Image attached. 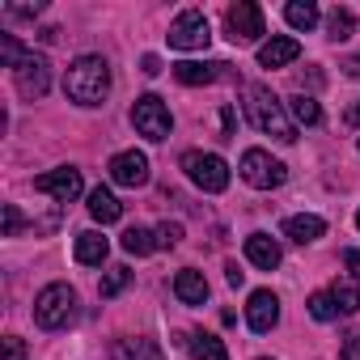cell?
Masks as SVG:
<instances>
[{"label":"cell","mask_w":360,"mask_h":360,"mask_svg":"<svg viewBox=\"0 0 360 360\" xmlns=\"http://www.w3.org/2000/svg\"><path fill=\"white\" fill-rule=\"evenodd\" d=\"M178 242H183V225H178V221H174V225H169V221H165V225H157V246H165V250H169V246H178Z\"/></svg>","instance_id":"30"},{"label":"cell","mask_w":360,"mask_h":360,"mask_svg":"<svg viewBox=\"0 0 360 360\" xmlns=\"http://www.w3.org/2000/svg\"><path fill=\"white\" fill-rule=\"evenodd\" d=\"M106 250H110V242H106L102 233H94V229H85V233H77V246H72V255H77V263H85V267H98V263L106 259Z\"/></svg>","instance_id":"18"},{"label":"cell","mask_w":360,"mask_h":360,"mask_svg":"<svg viewBox=\"0 0 360 360\" xmlns=\"http://www.w3.org/2000/svg\"><path fill=\"white\" fill-rule=\"evenodd\" d=\"M187 352H191V360H229L225 343H221L217 335H208V330L187 335Z\"/></svg>","instance_id":"21"},{"label":"cell","mask_w":360,"mask_h":360,"mask_svg":"<svg viewBox=\"0 0 360 360\" xmlns=\"http://www.w3.org/2000/svg\"><path fill=\"white\" fill-rule=\"evenodd\" d=\"M301 56V43L292 39V34H276V39H267L263 47H259V68H284V64H292Z\"/></svg>","instance_id":"13"},{"label":"cell","mask_w":360,"mask_h":360,"mask_svg":"<svg viewBox=\"0 0 360 360\" xmlns=\"http://www.w3.org/2000/svg\"><path fill=\"white\" fill-rule=\"evenodd\" d=\"M330 297H335V309H339L343 318H352V314L360 309V292H356V284H335Z\"/></svg>","instance_id":"26"},{"label":"cell","mask_w":360,"mask_h":360,"mask_svg":"<svg viewBox=\"0 0 360 360\" xmlns=\"http://www.w3.org/2000/svg\"><path fill=\"white\" fill-rule=\"evenodd\" d=\"M115 360H165V356H161V347H157L153 339H144V335H127V339L115 343Z\"/></svg>","instance_id":"19"},{"label":"cell","mask_w":360,"mask_h":360,"mask_svg":"<svg viewBox=\"0 0 360 360\" xmlns=\"http://www.w3.org/2000/svg\"><path fill=\"white\" fill-rule=\"evenodd\" d=\"M246 259H250L259 271H276V267H280V242L267 238V233H250V238H246Z\"/></svg>","instance_id":"15"},{"label":"cell","mask_w":360,"mask_h":360,"mask_svg":"<svg viewBox=\"0 0 360 360\" xmlns=\"http://www.w3.org/2000/svg\"><path fill=\"white\" fill-rule=\"evenodd\" d=\"M356 229H360V212H356Z\"/></svg>","instance_id":"41"},{"label":"cell","mask_w":360,"mask_h":360,"mask_svg":"<svg viewBox=\"0 0 360 360\" xmlns=\"http://www.w3.org/2000/svg\"><path fill=\"white\" fill-rule=\"evenodd\" d=\"M288 110H292V119L297 123H305V127H314V123H322V106L309 98V94H297L292 102H288Z\"/></svg>","instance_id":"25"},{"label":"cell","mask_w":360,"mask_h":360,"mask_svg":"<svg viewBox=\"0 0 360 360\" xmlns=\"http://www.w3.org/2000/svg\"><path fill=\"white\" fill-rule=\"evenodd\" d=\"M106 169H110V183H119V187H144L148 183V157L136 153V148L115 153Z\"/></svg>","instance_id":"11"},{"label":"cell","mask_w":360,"mask_h":360,"mask_svg":"<svg viewBox=\"0 0 360 360\" xmlns=\"http://www.w3.org/2000/svg\"><path fill=\"white\" fill-rule=\"evenodd\" d=\"M343 263H347V271L360 280V250H343Z\"/></svg>","instance_id":"35"},{"label":"cell","mask_w":360,"mask_h":360,"mask_svg":"<svg viewBox=\"0 0 360 360\" xmlns=\"http://www.w3.org/2000/svg\"><path fill=\"white\" fill-rule=\"evenodd\" d=\"M352 123L360 127V98H356V106H352Z\"/></svg>","instance_id":"40"},{"label":"cell","mask_w":360,"mask_h":360,"mask_svg":"<svg viewBox=\"0 0 360 360\" xmlns=\"http://www.w3.org/2000/svg\"><path fill=\"white\" fill-rule=\"evenodd\" d=\"M131 123H136V131H140L144 140H169V127H174L169 106H165L157 94L136 98V106H131Z\"/></svg>","instance_id":"7"},{"label":"cell","mask_w":360,"mask_h":360,"mask_svg":"<svg viewBox=\"0 0 360 360\" xmlns=\"http://www.w3.org/2000/svg\"><path fill=\"white\" fill-rule=\"evenodd\" d=\"M22 356H26V343H22L18 335H9V339H5V360H22Z\"/></svg>","instance_id":"34"},{"label":"cell","mask_w":360,"mask_h":360,"mask_svg":"<svg viewBox=\"0 0 360 360\" xmlns=\"http://www.w3.org/2000/svg\"><path fill=\"white\" fill-rule=\"evenodd\" d=\"M225 26H229V39H233V43H259V39L267 34V26H263V9L250 5V0H238V5H229Z\"/></svg>","instance_id":"8"},{"label":"cell","mask_w":360,"mask_h":360,"mask_svg":"<svg viewBox=\"0 0 360 360\" xmlns=\"http://www.w3.org/2000/svg\"><path fill=\"white\" fill-rule=\"evenodd\" d=\"M242 178H246L255 191H276V187H284L288 169H284V161H276L267 148H246V153H242Z\"/></svg>","instance_id":"6"},{"label":"cell","mask_w":360,"mask_h":360,"mask_svg":"<svg viewBox=\"0 0 360 360\" xmlns=\"http://www.w3.org/2000/svg\"><path fill=\"white\" fill-rule=\"evenodd\" d=\"M64 94L77 106H102V98L110 94V64L102 56H81L72 60L68 77H64Z\"/></svg>","instance_id":"2"},{"label":"cell","mask_w":360,"mask_h":360,"mask_svg":"<svg viewBox=\"0 0 360 360\" xmlns=\"http://www.w3.org/2000/svg\"><path fill=\"white\" fill-rule=\"evenodd\" d=\"M127 284H131V271H127V267H110V271L102 276V288H98V292H102V297H119Z\"/></svg>","instance_id":"27"},{"label":"cell","mask_w":360,"mask_h":360,"mask_svg":"<svg viewBox=\"0 0 360 360\" xmlns=\"http://www.w3.org/2000/svg\"><path fill=\"white\" fill-rule=\"evenodd\" d=\"M246 322H250V330H255V335H267V330L280 322V301H276V292H271V288L250 292V301H246Z\"/></svg>","instance_id":"12"},{"label":"cell","mask_w":360,"mask_h":360,"mask_svg":"<svg viewBox=\"0 0 360 360\" xmlns=\"http://www.w3.org/2000/svg\"><path fill=\"white\" fill-rule=\"evenodd\" d=\"M322 233H326V221H322V217H314V212H301V217H288V221H284V238H288V242H297V246L318 242Z\"/></svg>","instance_id":"17"},{"label":"cell","mask_w":360,"mask_h":360,"mask_svg":"<svg viewBox=\"0 0 360 360\" xmlns=\"http://www.w3.org/2000/svg\"><path fill=\"white\" fill-rule=\"evenodd\" d=\"M343 72H347V77H356V81H360V56H352V60H343Z\"/></svg>","instance_id":"39"},{"label":"cell","mask_w":360,"mask_h":360,"mask_svg":"<svg viewBox=\"0 0 360 360\" xmlns=\"http://www.w3.org/2000/svg\"><path fill=\"white\" fill-rule=\"evenodd\" d=\"M5 13H9V18H39V13H43V5H39V0H34V5H9Z\"/></svg>","instance_id":"33"},{"label":"cell","mask_w":360,"mask_h":360,"mask_svg":"<svg viewBox=\"0 0 360 360\" xmlns=\"http://www.w3.org/2000/svg\"><path fill=\"white\" fill-rule=\"evenodd\" d=\"M263 360H267V356H263Z\"/></svg>","instance_id":"42"},{"label":"cell","mask_w":360,"mask_h":360,"mask_svg":"<svg viewBox=\"0 0 360 360\" xmlns=\"http://www.w3.org/2000/svg\"><path fill=\"white\" fill-rule=\"evenodd\" d=\"M284 18H288V26H292V30H314L322 13H318L314 0H288V5H284Z\"/></svg>","instance_id":"22"},{"label":"cell","mask_w":360,"mask_h":360,"mask_svg":"<svg viewBox=\"0 0 360 360\" xmlns=\"http://www.w3.org/2000/svg\"><path fill=\"white\" fill-rule=\"evenodd\" d=\"M26 60V51H22V43L13 39V34H0V64L5 68H18Z\"/></svg>","instance_id":"29"},{"label":"cell","mask_w":360,"mask_h":360,"mask_svg":"<svg viewBox=\"0 0 360 360\" xmlns=\"http://www.w3.org/2000/svg\"><path fill=\"white\" fill-rule=\"evenodd\" d=\"M72 318H77V292L68 284H47L34 297V322L43 330H64Z\"/></svg>","instance_id":"3"},{"label":"cell","mask_w":360,"mask_h":360,"mask_svg":"<svg viewBox=\"0 0 360 360\" xmlns=\"http://www.w3.org/2000/svg\"><path fill=\"white\" fill-rule=\"evenodd\" d=\"M225 68H229V64H221V60H212V64L183 60V64H174V81H178V85H212V81L225 77Z\"/></svg>","instance_id":"14"},{"label":"cell","mask_w":360,"mask_h":360,"mask_svg":"<svg viewBox=\"0 0 360 360\" xmlns=\"http://www.w3.org/2000/svg\"><path fill=\"white\" fill-rule=\"evenodd\" d=\"M165 39H169L174 51H204L212 43V26H208V18L200 9H183V13L169 22V34Z\"/></svg>","instance_id":"5"},{"label":"cell","mask_w":360,"mask_h":360,"mask_svg":"<svg viewBox=\"0 0 360 360\" xmlns=\"http://www.w3.org/2000/svg\"><path fill=\"white\" fill-rule=\"evenodd\" d=\"M246 119L263 131V136H276L280 144H292L297 140V123L288 119V106L267 89V85H246Z\"/></svg>","instance_id":"1"},{"label":"cell","mask_w":360,"mask_h":360,"mask_svg":"<svg viewBox=\"0 0 360 360\" xmlns=\"http://www.w3.org/2000/svg\"><path fill=\"white\" fill-rule=\"evenodd\" d=\"M140 68H144L148 77H157V72H161V60H157V56H144V60H140Z\"/></svg>","instance_id":"37"},{"label":"cell","mask_w":360,"mask_h":360,"mask_svg":"<svg viewBox=\"0 0 360 360\" xmlns=\"http://www.w3.org/2000/svg\"><path fill=\"white\" fill-rule=\"evenodd\" d=\"M89 217H94L98 225H115V221L123 217V204H119L106 187H94V191H89Z\"/></svg>","instance_id":"20"},{"label":"cell","mask_w":360,"mask_h":360,"mask_svg":"<svg viewBox=\"0 0 360 360\" xmlns=\"http://www.w3.org/2000/svg\"><path fill=\"white\" fill-rule=\"evenodd\" d=\"M339 360H360V330L343 335V352H339Z\"/></svg>","instance_id":"32"},{"label":"cell","mask_w":360,"mask_h":360,"mask_svg":"<svg viewBox=\"0 0 360 360\" xmlns=\"http://www.w3.org/2000/svg\"><path fill=\"white\" fill-rule=\"evenodd\" d=\"M123 250H127V255H136V259H144V255H153V250H157V233H148V229H140V225H136V229H127V233H123Z\"/></svg>","instance_id":"24"},{"label":"cell","mask_w":360,"mask_h":360,"mask_svg":"<svg viewBox=\"0 0 360 360\" xmlns=\"http://www.w3.org/2000/svg\"><path fill=\"white\" fill-rule=\"evenodd\" d=\"M34 191L51 195V200H60V204H72V200L85 191V183H81V169H77V165H60V169H47V174L34 178Z\"/></svg>","instance_id":"10"},{"label":"cell","mask_w":360,"mask_h":360,"mask_svg":"<svg viewBox=\"0 0 360 360\" xmlns=\"http://www.w3.org/2000/svg\"><path fill=\"white\" fill-rule=\"evenodd\" d=\"M174 297L183 301V305H204L208 301V280H204V271H178L174 276Z\"/></svg>","instance_id":"16"},{"label":"cell","mask_w":360,"mask_h":360,"mask_svg":"<svg viewBox=\"0 0 360 360\" xmlns=\"http://www.w3.org/2000/svg\"><path fill=\"white\" fill-rule=\"evenodd\" d=\"M221 136H225V140L233 136V110H229V106L221 110Z\"/></svg>","instance_id":"36"},{"label":"cell","mask_w":360,"mask_h":360,"mask_svg":"<svg viewBox=\"0 0 360 360\" xmlns=\"http://www.w3.org/2000/svg\"><path fill=\"white\" fill-rule=\"evenodd\" d=\"M305 309H309V318H318V322H330V318H339V309H335V297H330V292H314Z\"/></svg>","instance_id":"28"},{"label":"cell","mask_w":360,"mask_h":360,"mask_svg":"<svg viewBox=\"0 0 360 360\" xmlns=\"http://www.w3.org/2000/svg\"><path fill=\"white\" fill-rule=\"evenodd\" d=\"M22 225H26V221H22V212H18L13 204H5V238H18V233H22Z\"/></svg>","instance_id":"31"},{"label":"cell","mask_w":360,"mask_h":360,"mask_svg":"<svg viewBox=\"0 0 360 360\" xmlns=\"http://www.w3.org/2000/svg\"><path fill=\"white\" fill-rule=\"evenodd\" d=\"M225 280H229V284H233V288H238V284H242V280H246V271H238V263H229V267H225Z\"/></svg>","instance_id":"38"},{"label":"cell","mask_w":360,"mask_h":360,"mask_svg":"<svg viewBox=\"0 0 360 360\" xmlns=\"http://www.w3.org/2000/svg\"><path fill=\"white\" fill-rule=\"evenodd\" d=\"M183 169H187L191 183H195L200 191H208V195H221V191L229 187V165H225V157H217V153L191 148V153H183Z\"/></svg>","instance_id":"4"},{"label":"cell","mask_w":360,"mask_h":360,"mask_svg":"<svg viewBox=\"0 0 360 360\" xmlns=\"http://www.w3.org/2000/svg\"><path fill=\"white\" fill-rule=\"evenodd\" d=\"M352 34H356V18H352V9L335 5V9L326 13V39H330V43H347Z\"/></svg>","instance_id":"23"},{"label":"cell","mask_w":360,"mask_h":360,"mask_svg":"<svg viewBox=\"0 0 360 360\" xmlns=\"http://www.w3.org/2000/svg\"><path fill=\"white\" fill-rule=\"evenodd\" d=\"M13 81H18V94L22 98H43L47 89H51V64H47V56H34V51H26V60L13 68Z\"/></svg>","instance_id":"9"}]
</instances>
